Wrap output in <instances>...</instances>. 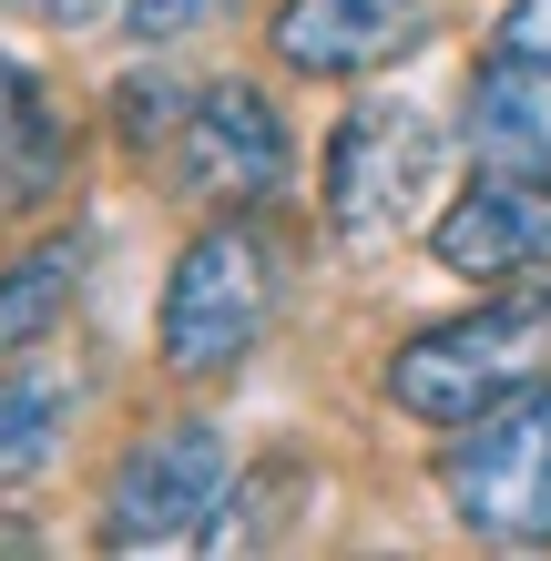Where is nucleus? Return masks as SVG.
I'll list each match as a JSON object with an SVG mask.
<instances>
[{
  "label": "nucleus",
  "mask_w": 551,
  "mask_h": 561,
  "mask_svg": "<svg viewBox=\"0 0 551 561\" xmlns=\"http://www.w3.org/2000/svg\"><path fill=\"white\" fill-rule=\"evenodd\" d=\"M429 255L460 286H510V276H551V184L521 174H480L460 205H439Z\"/></svg>",
  "instance_id": "7"
},
{
  "label": "nucleus",
  "mask_w": 551,
  "mask_h": 561,
  "mask_svg": "<svg viewBox=\"0 0 551 561\" xmlns=\"http://www.w3.org/2000/svg\"><path fill=\"white\" fill-rule=\"evenodd\" d=\"M42 11H51V21H92L103 0H42Z\"/></svg>",
  "instance_id": "16"
},
{
  "label": "nucleus",
  "mask_w": 551,
  "mask_h": 561,
  "mask_svg": "<svg viewBox=\"0 0 551 561\" xmlns=\"http://www.w3.org/2000/svg\"><path fill=\"white\" fill-rule=\"evenodd\" d=\"M266 42H276L286 72L368 82V72H399V61L429 42V11H409V0H286L266 21Z\"/></svg>",
  "instance_id": "8"
},
{
  "label": "nucleus",
  "mask_w": 551,
  "mask_h": 561,
  "mask_svg": "<svg viewBox=\"0 0 551 561\" xmlns=\"http://www.w3.org/2000/svg\"><path fill=\"white\" fill-rule=\"evenodd\" d=\"M439 490L460 511V531H480V541H521V551L551 541V368L449 428Z\"/></svg>",
  "instance_id": "3"
},
{
  "label": "nucleus",
  "mask_w": 551,
  "mask_h": 561,
  "mask_svg": "<svg viewBox=\"0 0 551 561\" xmlns=\"http://www.w3.org/2000/svg\"><path fill=\"white\" fill-rule=\"evenodd\" d=\"M276 296H286L276 236L255 225V205H225L205 236L174 255V276H164V317H153L164 368H174V378H225V368H236V357L276 327Z\"/></svg>",
  "instance_id": "1"
},
{
  "label": "nucleus",
  "mask_w": 551,
  "mask_h": 561,
  "mask_svg": "<svg viewBox=\"0 0 551 561\" xmlns=\"http://www.w3.org/2000/svg\"><path fill=\"white\" fill-rule=\"evenodd\" d=\"M541 368H551V296H491V307H470V317L418 327V337L388 357V399L409 419H429V428H460L491 399L531 388Z\"/></svg>",
  "instance_id": "2"
},
{
  "label": "nucleus",
  "mask_w": 551,
  "mask_h": 561,
  "mask_svg": "<svg viewBox=\"0 0 551 561\" xmlns=\"http://www.w3.org/2000/svg\"><path fill=\"white\" fill-rule=\"evenodd\" d=\"M501 42L510 51H551V0H510V11H501Z\"/></svg>",
  "instance_id": "14"
},
{
  "label": "nucleus",
  "mask_w": 551,
  "mask_h": 561,
  "mask_svg": "<svg viewBox=\"0 0 551 561\" xmlns=\"http://www.w3.org/2000/svg\"><path fill=\"white\" fill-rule=\"evenodd\" d=\"M72 399H82L72 368H11V378H0V490H31L51 470Z\"/></svg>",
  "instance_id": "11"
},
{
  "label": "nucleus",
  "mask_w": 551,
  "mask_h": 561,
  "mask_svg": "<svg viewBox=\"0 0 551 561\" xmlns=\"http://www.w3.org/2000/svg\"><path fill=\"white\" fill-rule=\"evenodd\" d=\"M21 113H31V72H21V61H0V134H11Z\"/></svg>",
  "instance_id": "15"
},
{
  "label": "nucleus",
  "mask_w": 551,
  "mask_h": 561,
  "mask_svg": "<svg viewBox=\"0 0 551 561\" xmlns=\"http://www.w3.org/2000/svg\"><path fill=\"white\" fill-rule=\"evenodd\" d=\"M225 0H123V31L134 42H174V31H194V21H215Z\"/></svg>",
  "instance_id": "13"
},
{
  "label": "nucleus",
  "mask_w": 551,
  "mask_h": 561,
  "mask_svg": "<svg viewBox=\"0 0 551 561\" xmlns=\"http://www.w3.org/2000/svg\"><path fill=\"white\" fill-rule=\"evenodd\" d=\"M429 184H439V123L409 92H358L328 134V225L347 245H399L429 215Z\"/></svg>",
  "instance_id": "5"
},
{
  "label": "nucleus",
  "mask_w": 551,
  "mask_h": 561,
  "mask_svg": "<svg viewBox=\"0 0 551 561\" xmlns=\"http://www.w3.org/2000/svg\"><path fill=\"white\" fill-rule=\"evenodd\" d=\"M164 153H174V184L205 194V205H266V194H286V174H297L286 113L255 82H205Z\"/></svg>",
  "instance_id": "6"
},
{
  "label": "nucleus",
  "mask_w": 551,
  "mask_h": 561,
  "mask_svg": "<svg viewBox=\"0 0 551 561\" xmlns=\"http://www.w3.org/2000/svg\"><path fill=\"white\" fill-rule=\"evenodd\" d=\"M236 501V439L215 419H153L103 480V541L113 551H184L215 541Z\"/></svg>",
  "instance_id": "4"
},
{
  "label": "nucleus",
  "mask_w": 551,
  "mask_h": 561,
  "mask_svg": "<svg viewBox=\"0 0 551 561\" xmlns=\"http://www.w3.org/2000/svg\"><path fill=\"white\" fill-rule=\"evenodd\" d=\"M460 144L480 153V174H521L551 184V51H491L460 92Z\"/></svg>",
  "instance_id": "9"
},
{
  "label": "nucleus",
  "mask_w": 551,
  "mask_h": 561,
  "mask_svg": "<svg viewBox=\"0 0 551 561\" xmlns=\"http://www.w3.org/2000/svg\"><path fill=\"white\" fill-rule=\"evenodd\" d=\"M113 92H123V144H134V153H144V144H174L184 113H194V103H174L164 72H134V82H113Z\"/></svg>",
  "instance_id": "12"
},
{
  "label": "nucleus",
  "mask_w": 551,
  "mask_h": 561,
  "mask_svg": "<svg viewBox=\"0 0 551 561\" xmlns=\"http://www.w3.org/2000/svg\"><path fill=\"white\" fill-rule=\"evenodd\" d=\"M82 266H92L82 236H51V245H31V255L0 266V357L61 337V317H72V296H82Z\"/></svg>",
  "instance_id": "10"
},
{
  "label": "nucleus",
  "mask_w": 551,
  "mask_h": 561,
  "mask_svg": "<svg viewBox=\"0 0 551 561\" xmlns=\"http://www.w3.org/2000/svg\"><path fill=\"white\" fill-rule=\"evenodd\" d=\"M21 541H31V531H21V520H0V551H21Z\"/></svg>",
  "instance_id": "17"
}]
</instances>
